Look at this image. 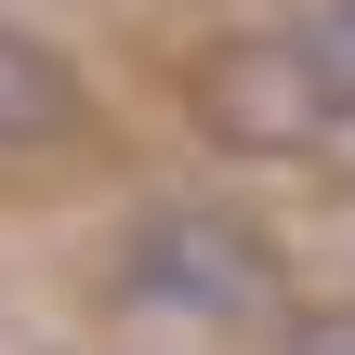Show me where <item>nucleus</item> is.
<instances>
[{
    "label": "nucleus",
    "mask_w": 355,
    "mask_h": 355,
    "mask_svg": "<svg viewBox=\"0 0 355 355\" xmlns=\"http://www.w3.org/2000/svg\"><path fill=\"white\" fill-rule=\"evenodd\" d=\"M105 290L145 329H263L277 343V316H290L277 237L250 211H224V198H145L119 224V250H105Z\"/></svg>",
    "instance_id": "nucleus-1"
},
{
    "label": "nucleus",
    "mask_w": 355,
    "mask_h": 355,
    "mask_svg": "<svg viewBox=\"0 0 355 355\" xmlns=\"http://www.w3.org/2000/svg\"><path fill=\"white\" fill-rule=\"evenodd\" d=\"M184 119H198V145H224V158H290V171L355 132V105L316 79V53H303L290 26L211 40V53L184 66Z\"/></svg>",
    "instance_id": "nucleus-2"
},
{
    "label": "nucleus",
    "mask_w": 355,
    "mask_h": 355,
    "mask_svg": "<svg viewBox=\"0 0 355 355\" xmlns=\"http://www.w3.org/2000/svg\"><path fill=\"white\" fill-rule=\"evenodd\" d=\"M79 132H92V79H79L40 26H13V13H0V171L66 158Z\"/></svg>",
    "instance_id": "nucleus-3"
},
{
    "label": "nucleus",
    "mask_w": 355,
    "mask_h": 355,
    "mask_svg": "<svg viewBox=\"0 0 355 355\" xmlns=\"http://www.w3.org/2000/svg\"><path fill=\"white\" fill-rule=\"evenodd\" d=\"M290 40L316 53V79L355 105V0H303V13H290Z\"/></svg>",
    "instance_id": "nucleus-4"
},
{
    "label": "nucleus",
    "mask_w": 355,
    "mask_h": 355,
    "mask_svg": "<svg viewBox=\"0 0 355 355\" xmlns=\"http://www.w3.org/2000/svg\"><path fill=\"white\" fill-rule=\"evenodd\" d=\"M277 355H355V290L343 303H290L277 316Z\"/></svg>",
    "instance_id": "nucleus-5"
},
{
    "label": "nucleus",
    "mask_w": 355,
    "mask_h": 355,
    "mask_svg": "<svg viewBox=\"0 0 355 355\" xmlns=\"http://www.w3.org/2000/svg\"><path fill=\"white\" fill-rule=\"evenodd\" d=\"M343 211H355V171H343Z\"/></svg>",
    "instance_id": "nucleus-6"
}]
</instances>
